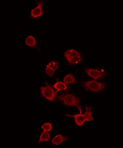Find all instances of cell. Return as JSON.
Masks as SVG:
<instances>
[{
	"label": "cell",
	"mask_w": 123,
	"mask_h": 148,
	"mask_svg": "<svg viewBox=\"0 0 123 148\" xmlns=\"http://www.w3.org/2000/svg\"><path fill=\"white\" fill-rule=\"evenodd\" d=\"M68 138V136H63L62 134L57 135L52 140V143L56 145H59L63 142L66 141Z\"/></svg>",
	"instance_id": "obj_8"
},
{
	"label": "cell",
	"mask_w": 123,
	"mask_h": 148,
	"mask_svg": "<svg viewBox=\"0 0 123 148\" xmlns=\"http://www.w3.org/2000/svg\"><path fill=\"white\" fill-rule=\"evenodd\" d=\"M92 108L91 107H86V112L84 114L86 117V121H90L93 120V116L92 115Z\"/></svg>",
	"instance_id": "obj_13"
},
{
	"label": "cell",
	"mask_w": 123,
	"mask_h": 148,
	"mask_svg": "<svg viewBox=\"0 0 123 148\" xmlns=\"http://www.w3.org/2000/svg\"><path fill=\"white\" fill-rule=\"evenodd\" d=\"M64 56L69 64H78L82 60L79 52L74 50H67L64 53Z\"/></svg>",
	"instance_id": "obj_3"
},
{
	"label": "cell",
	"mask_w": 123,
	"mask_h": 148,
	"mask_svg": "<svg viewBox=\"0 0 123 148\" xmlns=\"http://www.w3.org/2000/svg\"><path fill=\"white\" fill-rule=\"evenodd\" d=\"M64 82L66 84H75L77 82L75 77L71 73L68 74L64 77Z\"/></svg>",
	"instance_id": "obj_9"
},
{
	"label": "cell",
	"mask_w": 123,
	"mask_h": 148,
	"mask_svg": "<svg viewBox=\"0 0 123 148\" xmlns=\"http://www.w3.org/2000/svg\"><path fill=\"white\" fill-rule=\"evenodd\" d=\"M25 43L28 46L35 47L37 44V41L35 37L31 35L26 38L25 40Z\"/></svg>",
	"instance_id": "obj_10"
},
{
	"label": "cell",
	"mask_w": 123,
	"mask_h": 148,
	"mask_svg": "<svg viewBox=\"0 0 123 148\" xmlns=\"http://www.w3.org/2000/svg\"><path fill=\"white\" fill-rule=\"evenodd\" d=\"M58 99L65 105L77 106L78 108H79L78 106L81 101V99L79 97L75 95L68 93L63 94L60 95L58 97Z\"/></svg>",
	"instance_id": "obj_1"
},
{
	"label": "cell",
	"mask_w": 123,
	"mask_h": 148,
	"mask_svg": "<svg viewBox=\"0 0 123 148\" xmlns=\"http://www.w3.org/2000/svg\"><path fill=\"white\" fill-rule=\"evenodd\" d=\"M41 95L48 100L52 101H55L57 96V91H54L52 88L49 85L46 86H42L41 88Z\"/></svg>",
	"instance_id": "obj_4"
},
{
	"label": "cell",
	"mask_w": 123,
	"mask_h": 148,
	"mask_svg": "<svg viewBox=\"0 0 123 148\" xmlns=\"http://www.w3.org/2000/svg\"><path fill=\"white\" fill-rule=\"evenodd\" d=\"M43 3H38V6L31 10V16L32 18L41 17L43 15V11L42 9Z\"/></svg>",
	"instance_id": "obj_6"
},
{
	"label": "cell",
	"mask_w": 123,
	"mask_h": 148,
	"mask_svg": "<svg viewBox=\"0 0 123 148\" xmlns=\"http://www.w3.org/2000/svg\"><path fill=\"white\" fill-rule=\"evenodd\" d=\"M50 140V136L47 131H44L41 133L40 137L38 143L44 142L49 141Z\"/></svg>",
	"instance_id": "obj_11"
},
{
	"label": "cell",
	"mask_w": 123,
	"mask_h": 148,
	"mask_svg": "<svg viewBox=\"0 0 123 148\" xmlns=\"http://www.w3.org/2000/svg\"><path fill=\"white\" fill-rule=\"evenodd\" d=\"M55 89L57 90V92L61 90H65L67 89V86L66 84L61 82H58L56 83L53 86Z\"/></svg>",
	"instance_id": "obj_12"
},
{
	"label": "cell",
	"mask_w": 123,
	"mask_h": 148,
	"mask_svg": "<svg viewBox=\"0 0 123 148\" xmlns=\"http://www.w3.org/2000/svg\"><path fill=\"white\" fill-rule=\"evenodd\" d=\"M85 71L88 76L95 80L102 78L107 75L106 72L103 70L86 68L85 69Z\"/></svg>",
	"instance_id": "obj_5"
},
{
	"label": "cell",
	"mask_w": 123,
	"mask_h": 148,
	"mask_svg": "<svg viewBox=\"0 0 123 148\" xmlns=\"http://www.w3.org/2000/svg\"><path fill=\"white\" fill-rule=\"evenodd\" d=\"M46 66L51 68L52 69H53L55 71L58 69L59 68L58 65L57 63L54 61H50Z\"/></svg>",
	"instance_id": "obj_14"
},
{
	"label": "cell",
	"mask_w": 123,
	"mask_h": 148,
	"mask_svg": "<svg viewBox=\"0 0 123 148\" xmlns=\"http://www.w3.org/2000/svg\"><path fill=\"white\" fill-rule=\"evenodd\" d=\"M82 85L87 90L95 93L103 91L106 88L105 84L95 80L85 81L82 82Z\"/></svg>",
	"instance_id": "obj_2"
},
{
	"label": "cell",
	"mask_w": 123,
	"mask_h": 148,
	"mask_svg": "<svg viewBox=\"0 0 123 148\" xmlns=\"http://www.w3.org/2000/svg\"><path fill=\"white\" fill-rule=\"evenodd\" d=\"M46 71L47 75H48L50 77L53 76L54 73H55V71L53 69H52L51 68L47 66L46 69Z\"/></svg>",
	"instance_id": "obj_16"
},
{
	"label": "cell",
	"mask_w": 123,
	"mask_h": 148,
	"mask_svg": "<svg viewBox=\"0 0 123 148\" xmlns=\"http://www.w3.org/2000/svg\"><path fill=\"white\" fill-rule=\"evenodd\" d=\"M41 128L45 131H50L52 129V124L51 123H47L43 124L41 126Z\"/></svg>",
	"instance_id": "obj_15"
},
{
	"label": "cell",
	"mask_w": 123,
	"mask_h": 148,
	"mask_svg": "<svg viewBox=\"0 0 123 148\" xmlns=\"http://www.w3.org/2000/svg\"><path fill=\"white\" fill-rule=\"evenodd\" d=\"M67 116L69 117H74L75 118V122L77 125L79 126L84 125L85 121H86V117L85 115L82 114V112L80 114L72 115L67 114L66 115Z\"/></svg>",
	"instance_id": "obj_7"
}]
</instances>
